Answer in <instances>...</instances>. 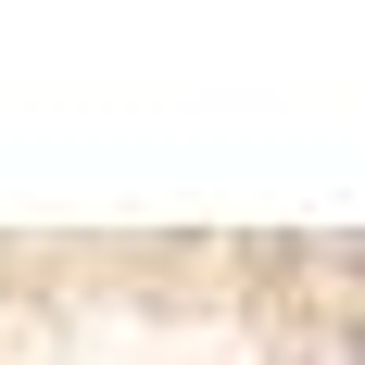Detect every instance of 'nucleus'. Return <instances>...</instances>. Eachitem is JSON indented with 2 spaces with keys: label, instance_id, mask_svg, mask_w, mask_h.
I'll return each instance as SVG.
<instances>
[{
  "label": "nucleus",
  "instance_id": "nucleus-1",
  "mask_svg": "<svg viewBox=\"0 0 365 365\" xmlns=\"http://www.w3.org/2000/svg\"><path fill=\"white\" fill-rule=\"evenodd\" d=\"M340 365H365V340H353V353H340Z\"/></svg>",
  "mask_w": 365,
  "mask_h": 365
}]
</instances>
